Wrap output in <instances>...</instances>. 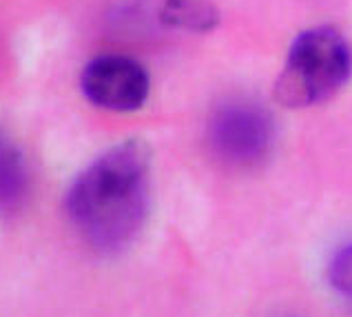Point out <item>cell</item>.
Returning a JSON list of instances; mask_svg holds the SVG:
<instances>
[{"mask_svg":"<svg viewBox=\"0 0 352 317\" xmlns=\"http://www.w3.org/2000/svg\"><path fill=\"white\" fill-rule=\"evenodd\" d=\"M67 216L82 240L102 253L126 249L148 211V151L129 140L94 160L67 193Z\"/></svg>","mask_w":352,"mask_h":317,"instance_id":"cell-1","label":"cell"},{"mask_svg":"<svg viewBox=\"0 0 352 317\" xmlns=\"http://www.w3.org/2000/svg\"><path fill=\"white\" fill-rule=\"evenodd\" d=\"M273 118L255 102H226L213 111L208 122V145L215 158L235 169L261 165L273 149Z\"/></svg>","mask_w":352,"mask_h":317,"instance_id":"cell-3","label":"cell"},{"mask_svg":"<svg viewBox=\"0 0 352 317\" xmlns=\"http://www.w3.org/2000/svg\"><path fill=\"white\" fill-rule=\"evenodd\" d=\"M352 74V49L335 27H315L301 34L288 51L275 85L286 107H310L333 98Z\"/></svg>","mask_w":352,"mask_h":317,"instance_id":"cell-2","label":"cell"},{"mask_svg":"<svg viewBox=\"0 0 352 317\" xmlns=\"http://www.w3.org/2000/svg\"><path fill=\"white\" fill-rule=\"evenodd\" d=\"M160 18L164 25L190 34H206L219 25V12L210 0H166Z\"/></svg>","mask_w":352,"mask_h":317,"instance_id":"cell-6","label":"cell"},{"mask_svg":"<svg viewBox=\"0 0 352 317\" xmlns=\"http://www.w3.org/2000/svg\"><path fill=\"white\" fill-rule=\"evenodd\" d=\"M328 275L335 289L341 295H346L348 300H352V242L335 253L333 262H330Z\"/></svg>","mask_w":352,"mask_h":317,"instance_id":"cell-7","label":"cell"},{"mask_svg":"<svg viewBox=\"0 0 352 317\" xmlns=\"http://www.w3.org/2000/svg\"><path fill=\"white\" fill-rule=\"evenodd\" d=\"M80 87L89 102L107 111H138L148 98V74L129 56H98L82 69Z\"/></svg>","mask_w":352,"mask_h":317,"instance_id":"cell-4","label":"cell"},{"mask_svg":"<svg viewBox=\"0 0 352 317\" xmlns=\"http://www.w3.org/2000/svg\"><path fill=\"white\" fill-rule=\"evenodd\" d=\"M29 196V171L20 147L0 127V216H16Z\"/></svg>","mask_w":352,"mask_h":317,"instance_id":"cell-5","label":"cell"}]
</instances>
